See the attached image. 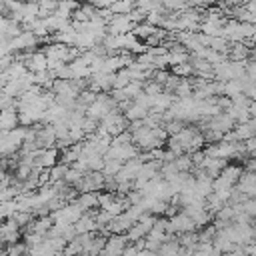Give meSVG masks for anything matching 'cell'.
<instances>
[{
    "mask_svg": "<svg viewBox=\"0 0 256 256\" xmlns=\"http://www.w3.org/2000/svg\"><path fill=\"white\" fill-rule=\"evenodd\" d=\"M26 134H28V126H16L12 130H2V138H0V150L2 156H10L20 152V148L26 142Z\"/></svg>",
    "mask_w": 256,
    "mask_h": 256,
    "instance_id": "1",
    "label": "cell"
},
{
    "mask_svg": "<svg viewBox=\"0 0 256 256\" xmlns=\"http://www.w3.org/2000/svg\"><path fill=\"white\" fill-rule=\"evenodd\" d=\"M60 154L62 150L58 146H48V148H40V154L36 158V166L40 168H52L60 162Z\"/></svg>",
    "mask_w": 256,
    "mask_h": 256,
    "instance_id": "2",
    "label": "cell"
},
{
    "mask_svg": "<svg viewBox=\"0 0 256 256\" xmlns=\"http://www.w3.org/2000/svg\"><path fill=\"white\" fill-rule=\"evenodd\" d=\"M134 22L128 18V14H114V18L108 22V34H126L134 30Z\"/></svg>",
    "mask_w": 256,
    "mask_h": 256,
    "instance_id": "3",
    "label": "cell"
},
{
    "mask_svg": "<svg viewBox=\"0 0 256 256\" xmlns=\"http://www.w3.org/2000/svg\"><path fill=\"white\" fill-rule=\"evenodd\" d=\"M128 244V236L120 234V232H112L106 238V246L102 254H124V248Z\"/></svg>",
    "mask_w": 256,
    "mask_h": 256,
    "instance_id": "4",
    "label": "cell"
},
{
    "mask_svg": "<svg viewBox=\"0 0 256 256\" xmlns=\"http://www.w3.org/2000/svg\"><path fill=\"white\" fill-rule=\"evenodd\" d=\"M20 126V116H18V106H10V108H2L0 114V128L2 130H12Z\"/></svg>",
    "mask_w": 256,
    "mask_h": 256,
    "instance_id": "5",
    "label": "cell"
},
{
    "mask_svg": "<svg viewBox=\"0 0 256 256\" xmlns=\"http://www.w3.org/2000/svg\"><path fill=\"white\" fill-rule=\"evenodd\" d=\"M76 202L82 206L84 212H90V210H98L100 208V196L98 192H80Z\"/></svg>",
    "mask_w": 256,
    "mask_h": 256,
    "instance_id": "6",
    "label": "cell"
},
{
    "mask_svg": "<svg viewBox=\"0 0 256 256\" xmlns=\"http://www.w3.org/2000/svg\"><path fill=\"white\" fill-rule=\"evenodd\" d=\"M228 58L230 60H248L250 58V46L244 40L242 42H230Z\"/></svg>",
    "mask_w": 256,
    "mask_h": 256,
    "instance_id": "7",
    "label": "cell"
},
{
    "mask_svg": "<svg viewBox=\"0 0 256 256\" xmlns=\"http://www.w3.org/2000/svg\"><path fill=\"white\" fill-rule=\"evenodd\" d=\"M148 112H150V108H146L144 104L132 100V104L124 110V116L128 118V122H132V120H144L148 116Z\"/></svg>",
    "mask_w": 256,
    "mask_h": 256,
    "instance_id": "8",
    "label": "cell"
},
{
    "mask_svg": "<svg viewBox=\"0 0 256 256\" xmlns=\"http://www.w3.org/2000/svg\"><path fill=\"white\" fill-rule=\"evenodd\" d=\"M156 30H158V26H154V24H150V22H146V20H144V22L136 24L132 32L136 34V38H140V40H146V38H148V36H152Z\"/></svg>",
    "mask_w": 256,
    "mask_h": 256,
    "instance_id": "9",
    "label": "cell"
},
{
    "mask_svg": "<svg viewBox=\"0 0 256 256\" xmlns=\"http://www.w3.org/2000/svg\"><path fill=\"white\" fill-rule=\"evenodd\" d=\"M170 70H172L176 76H180V78H192V76H194V66H192V62L174 64V66H170Z\"/></svg>",
    "mask_w": 256,
    "mask_h": 256,
    "instance_id": "10",
    "label": "cell"
},
{
    "mask_svg": "<svg viewBox=\"0 0 256 256\" xmlns=\"http://www.w3.org/2000/svg\"><path fill=\"white\" fill-rule=\"evenodd\" d=\"M58 0H38V6H40V18H48L50 14H54L58 10Z\"/></svg>",
    "mask_w": 256,
    "mask_h": 256,
    "instance_id": "11",
    "label": "cell"
},
{
    "mask_svg": "<svg viewBox=\"0 0 256 256\" xmlns=\"http://www.w3.org/2000/svg\"><path fill=\"white\" fill-rule=\"evenodd\" d=\"M134 6H136V2H132V0H114L110 10L114 14H128V12L134 10Z\"/></svg>",
    "mask_w": 256,
    "mask_h": 256,
    "instance_id": "12",
    "label": "cell"
},
{
    "mask_svg": "<svg viewBox=\"0 0 256 256\" xmlns=\"http://www.w3.org/2000/svg\"><path fill=\"white\" fill-rule=\"evenodd\" d=\"M122 164H124L122 160H118V158H108V156H106V162H104L102 172H104L106 176H116V174L120 172Z\"/></svg>",
    "mask_w": 256,
    "mask_h": 256,
    "instance_id": "13",
    "label": "cell"
},
{
    "mask_svg": "<svg viewBox=\"0 0 256 256\" xmlns=\"http://www.w3.org/2000/svg\"><path fill=\"white\" fill-rule=\"evenodd\" d=\"M128 18H130L134 24H140V22H144V20H146V12H144L142 8H138V6H134V10H132V12H128Z\"/></svg>",
    "mask_w": 256,
    "mask_h": 256,
    "instance_id": "14",
    "label": "cell"
},
{
    "mask_svg": "<svg viewBox=\"0 0 256 256\" xmlns=\"http://www.w3.org/2000/svg\"><path fill=\"white\" fill-rule=\"evenodd\" d=\"M250 114H252V118H256V100H252V104H250Z\"/></svg>",
    "mask_w": 256,
    "mask_h": 256,
    "instance_id": "15",
    "label": "cell"
},
{
    "mask_svg": "<svg viewBox=\"0 0 256 256\" xmlns=\"http://www.w3.org/2000/svg\"><path fill=\"white\" fill-rule=\"evenodd\" d=\"M26 2H28V0H26Z\"/></svg>",
    "mask_w": 256,
    "mask_h": 256,
    "instance_id": "16",
    "label": "cell"
}]
</instances>
